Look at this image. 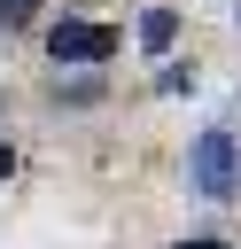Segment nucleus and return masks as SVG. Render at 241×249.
<instances>
[{"mask_svg": "<svg viewBox=\"0 0 241 249\" xmlns=\"http://www.w3.org/2000/svg\"><path fill=\"white\" fill-rule=\"evenodd\" d=\"M47 54H54V62H109V54H117V31H109V23L62 16V23L47 31Z\"/></svg>", "mask_w": 241, "mask_h": 249, "instance_id": "nucleus-1", "label": "nucleus"}, {"mask_svg": "<svg viewBox=\"0 0 241 249\" xmlns=\"http://www.w3.org/2000/svg\"><path fill=\"white\" fill-rule=\"evenodd\" d=\"M194 195H233V132L194 140Z\"/></svg>", "mask_w": 241, "mask_h": 249, "instance_id": "nucleus-2", "label": "nucleus"}, {"mask_svg": "<svg viewBox=\"0 0 241 249\" xmlns=\"http://www.w3.org/2000/svg\"><path fill=\"white\" fill-rule=\"evenodd\" d=\"M171 39H179V16H171V8H148V16H140V47H148V54H163Z\"/></svg>", "mask_w": 241, "mask_h": 249, "instance_id": "nucleus-3", "label": "nucleus"}, {"mask_svg": "<svg viewBox=\"0 0 241 249\" xmlns=\"http://www.w3.org/2000/svg\"><path fill=\"white\" fill-rule=\"evenodd\" d=\"M31 8H39V0H0V23H23Z\"/></svg>", "mask_w": 241, "mask_h": 249, "instance_id": "nucleus-4", "label": "nucleus"}, {"mask_svg": "<svg viewBox=\"0 0 241 249\" xmlns=\"http://www.w3.org/2000/svg\"><path fill=\"white\" fill-rule=\"evenodd\" d=\"M179 249H233V241H218V233H202V241H179Z\"/></svg>", "mask_w": 241, "mask_h": 249, "instance_id": "nucleus-5", "label": "nucleus"}, {"mask_svg": "<svg viewBox=\"0 0 241 249\" xmlns=\"http://www.w3.org/2000/svg\"><path fill=\"white\" fill-rule=\"evenodd\" d=\"M8 171H16V148H8V140H0V179H8Z\"/></svg>", "mask_w": 241, "mask_h": 249, "instance_id": "nucleus-6", "label": "nucleus"}]
</instances>
